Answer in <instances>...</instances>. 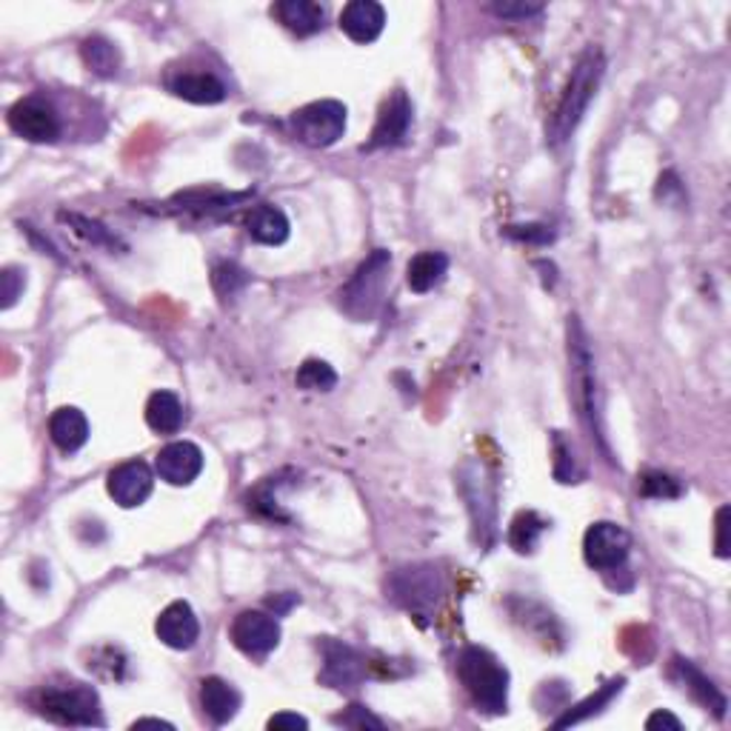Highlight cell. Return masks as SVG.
<instances>
[{"mask_svg": "<svg viewBox=\"0 0 731 731\" xmlns=\"http://www.w3.org/2000/svg\"><path fill=\"white\" fill-rule=\"evenodd\" d=\"M506 235L520 240V244H552L554 232L549 226H540V223H529V226H506Z\"/></svg>", "mask_w": 731, "mask_h": 731, "instance_id": "35", "label": "cell"}, {"mask_svg": "<svg viewBox=\"0 0 731 731\" xmlns=\"http://www.w3.org/2000/svg\"><path fill=\"white\" fill-rule=\"evenodd\" d=\"M729 506H720V511H717V557H729V540H726V529H729Z\"/></svg>", "mask_w": 731, "mask_h": 731, "instance_id": "38", "label": "cell"}, {"mask_svg": "<svg viewBox=\"0 0 731 731\" xmlns=\"http://www.w3.org/2000/svg\"><path fill=\"white\" fill-rule=\"evenodd\" d=\"M60 221L72 223L74 232H78L81 237H86V240H92V244L115 246V240H111L109 232H106L97 221H90V217H81V214H69V212H60Z\"/></svg>", "mask_w": 731, "mask_h": 731, "instance_id": "32", "label": "cell"}, {"mask_svg": "<svg viewBox=\"0 0 731 731\" xmlns=\"http://www.w3.org/2000/svg\"><path fill=\"white\" fill-rule=\"evenodd\" d=\"M546 529H549V523L540 518L538 511H520L518 518L511 520V529H509L511 549L520 554H532Z\"/></svg>", "mask_w": 731, "mask_h": 731, "instance_id": "27", "label": "cell"}, {"mask_svg": "<svg viewBox=\"0 0 731 731\" xmlns=\"http://www.w3.org/2000/svg\"><path fill=\"white\" fill-rule=\"evenodd\" d=\"M9 126L17 138L30 143H55L63 132L60 115L46 97L30 95L9 109Z\"/></svg>", "mask_w": 731, "mask_h": 731, "instance_id": "8", "label": "cell"}, {"mask_svg": "<svg viewBox=\"0 0 731 731\" xmlns=\"http://www.w3.org/2000/svg\"><path fill=\"white\" fill-rule=\"evenodd\" d=\"M646 729H651V731H655V729H674V731H680V729H683V723H680V720L674 715H669V711L660 709V711H655V715H651L649 720H646Z\"/></svg>", "mask_w": 731, "mask_h": 731, "instance_id": "40", "label": "cell"}, {"mask_svg": "<svg viewBox=\"0 0 731 731\" xmlns=\"http://www.w3.org/2000/svg\"><path fill=\"white\" fill-rule=\"evenodd\" d=\"M554 451H557V460H554V477L561 483H577L583 477V472L577 469L575 451L561 437V432H554Z\"/></svg>", "mask_w": 731, "mask_h": 731, "instance_id": "31", "label": "cell"}, {"mask_svg": "<svg viewBox=\"0 0 731 731\" xmlns=\"http://www.w3.org/2000/svg\"><path fill=\"white\" fill-rule=\"evenodd\" d=\"M497 17H506V21H526V17H534L543 12L540 3H495L492 7Z\"/></svg>", "mask_w": 731, "mask_h": 731, "instance_id": "36", "label": "cell"}, {"mask_svg": "<svg viewBox=\"0 0 731 731\" xmlns=\"http://www.w3.org/2000/svg\"><path fill=\"white\" fill-rule=\"evenodd\" d=\"M49 437L63 455H74L81 451L90 440V421L81 409L63 406L49 417Z\"/></svg>", "mask_w": 731, "mask_h": 731, "instance_id": "20", "label": "cell"}, {"mask_svg": "<svg viewBox=\"0 0 731 731\" xmlns=\"http://www.w3.org/2000/svg\"><path fill=\"white\" fill-rule=\"evenodd\" d=\"M389 269H392V255L386 249L372 251L369 258L357 267V272L352 274V281L340 288V309L357 323L375 320V315L384 306L386 286H389Z\"/></svg>", "mask_w": 731, "mask_h": 731, "instance_id": "4", "label": "cell"}, {"mask_svg": "<svg viewBox=\"0 0 731 731\" xmlns=\"http://www.w3.org/2000/svg\"><path fill=\"white\" fill-rule=\"evenodd\" d=\"M0 297H3V309H12L17 304V297L23 295V286H26V278H23L21 269H3L0 274Z\"/></svg>", "mask_w": 731, "mask_h": 731, "instance_id": "34", "label": "cell"}, {"mask_svg": "<svg viewBox=\"0 0 731 731\" xmlns=\"http://www.w3.org/2000/svg\"><path fill=\"white\" fill-rule=\"evenodd\" d=\"M288 129L306 146H332L346 132V106L340 104V101H315V104L297 109L288 118Z\"/></svg>", "mask_w": 731, "mask_h": 731, "instance_id": "6", "label": "cell"}, {"mask_svg": "<svg viewBox=\"0 0 731 731\" xmlns=\"http://www.w3.org/2000/svg\"><path fill=\"white\" fill-rule=\"evenodd\" d=\"M338 723L349 726V729H384V720L372 717L363 706H349L346 715L338 717Z\"/></svg>", "mask_w": 731, "mask_h": 731, "instance_id": "37", "label": "cell"}, {"mask_svg": "<svg viewBox=\"0 0 731 731\" xmlns=\"http://www.w3.org/2000/svg\"><path fill=\"white\" fill-rule=\"evenodd\" d=\"M320 649H323V660H326L323 674H320L323 683H329L332 688H355L357 683H361L363 674H366V660H363L352 646L326 637V640L320 642Z\"/></svg>", "mask_w": 731, "mask_h": 731, "instance_id": "16", "label": "cell"}, {"mask_svg": "<svg viewBox=\"0 0 731 731\" xmlns=\"http://www.w3.org/2000/svg\"><path fill=\"white\" fill-rule=\"evenodd\" d=\"M272 15L297 37H309L326 26L323 7L315 0H281L272 7Z\"/></svg>", "mask_w": 731, "mask_h": 731, "instance_id": "21", "label": "cell"}, {"mask_svg": "<svg viewBox=\"0 0 731 731\" xmlns=\"http://www.w3.org/2000/svg\"><path fill=\"white\" fill-rule=\"evenodd\" d=\"M640 495L651 497V500H677L683 495V486L674 481L672 474L646 472L640 477Z\"/></svg>", "mask_w": 731, "mask_h": 731, "instance_id": "30", "label": "cell"}, {"mask_svg": "<svg viewBox=\"0 0 731 731\" xmlns=\"http://www.w3.org/2000/svg\"><path fill=\"white\" fill-rule=\"evenodd\" d=\"M409 129H412V101H409V95L403 90H394L380 104L375 129H372V138L363 146V152L400 146L409 138Z\"/></svg>", "mask_w": 731, "mask_h": 731, "instance_id": "11", "label": "cell"}, {"mask_svg": "<svg viewBox=\"0 0 731 731\" xmlns=\"http://www.w3.org/2000/svg\"><path fill=\"white\" fill-rule=\"evenodd\" d=\"M569 366H571V392L575 403L580 409L586 428L591 437L598 440L603 455L609 458L606 435H603V412H600V392H598V369H594V357H591L589 338H586L580 320L569 318ZM612 460V458H609Z\"/></svg>", "mask_w": 731, "mask_h": 731, "instance_id": "3", "label": "cell"}, {"mask_svg": "<svg viewBox=\"0 0 731 731\" xmlns=\"http://www.w3.org/2000/svg\"><path fill=\"white\" fill-rule=\"evenodd\" d=\"M169 92L189 104L212 106L226 97V83L212 72H180L169 78Z\"/></svg>", "mask_w": 731, "mask_h": 731, "instance_id": "18", "label": "cell"}, {"mask_svg": "<svg viewBox=\"0 0 731 731\" xmlns=\"http://www.w3.org/2000/svg\"><path fill=\"white\" fill-rule=\"evenodd\" d=\"M246 232L255 244L263 246H281L288 237V217L283 209L272 207V203H260L246 214Z\"/></svg>", "mask_w": 731, "mask_h": 731, "instance_id": "22", "label": "cell"}, {"mask_svg": "<svg viewBox=\"0 0 731 731\" xmlns=\"http://www.w3.org/2000/svg\"><path fill=\"white\" fill-rule=\"evenodd\" d=\"M632 552V534L621 523H594L583 538V557L591 569L617 571L626 566Z\"/></svg>", "mask_w": 731, "mask_h": 731, "instance_id": "10", "label": "cell"}, {"mask_svg": "<svg viewBox=\"0 0 731 731\" xmlns=\"http://www.w3.org/2000/svg\"><path fill=\"white\" fill-rule=\"evenodd\" d=\"M674 669H677L680 680H683V686H686L688 695L695 697L703 709L715 711V717L726 715V697L720 695V688H717L715 683H711V680L706 677V674H703L695 663H692V660L674 658Z\"/></svg>", "mask_w": 731, "mask_h": 731, "instance_id": "23", "label": "cell"}, {"mask_svg": "<svg viewBox=\"0 0 731 731\" xmlns=\"http://www.w3.org/2000/svg\"><path fill=\"white\" fill-rule=\"evenodd\" d=\"M458 677L472 703L488 715H506L509 706V672L481 646H465L458 658Z\"/></svg>", "mask_w": 731, "mask_h": 731, "instance_id": "2", "label": "cell"}, {"mask_svg": "<svg viewBox=\"0 0 731 731\" xmlns=\"http://www.w3.org/2000/svg\"><path fill=\"white\" fill-rule=\"evenodd\" d=\"M623 686H626V680H623V677L612 680V683H606V686L600 688L598 695H591L589 700L577 703V706H575V709L569 711V715H563L561 720H554V726H557V729H563V726H571V723H583V720H589L591 715H598V711H603V709H606L609 703H612L614 697L621 695V692H623Z\"/></svg>", "mask_w": 731, "mask_h": 731, "instance_id": "28", "label": "cell"}, {"mask_svg": "<svg viewBox=\"0 0 731 731\" xmlns=\"http://www.w3.org/2000/svg\"><path fill=\"white\" fill-rule=\"evenodd\" d=\"M83 63L95 72L97 78H115L120 72V52L118 46L106 40V37H86L81 46Z\"/></svg>", "mask_w": 731, "mask_h": 731, "instance_id": "26", "label": "cell"}, {"mask_svg": "<svg viewBox=\"0 0 731 731\" xmlns=\"http://www.w3.org/2000/svg\"><path fill=\"white\" fill-rule=\"evenodd\" d=\"M446 272H449V258L444 251H421L414 255L412 263L406 269V283L412 292L417 295H426L437 283H444Z\"/></svg>", "mask_w": 731, "mask_h": 731, "instance_id": "24", "label": "cell"}, {"mask_svg": "<svg viewBox=\"0 0 731 731\" xmlns=\"http://www.w3.org/2000/svg\"><path fill=\"white\" fill-rule=\"evenodd\" d=\"M143 726H155V729H172V723H166V720H152V717H149V720H138V723H134V729H143Z\"/></svg>", "mask_w": 731, "mask_h": 731, "instance_id": "41", "label": "cell"}, {"mask_svg": "<svg viewBox=\"0 0 731 731\" xmlns=\"http://www.w3.org/2000/svg\"><path fill=\"white\" fill-rule=\"evenodd\" d=\"M37 711L60 726H104L101 697L86 683H67V686H46L35 697Z\"/></svg>", "mask_w": 731, "mask_h": 731, "instance_id": "5", "label": "cell"}, {"mask_svg": "<svg viewBox=\"0 0 731 731\" xmlns=\"http://www.w3.org/2000/svg\"><path fill=\"white\" fill-rule=\"evenodd\" d=\"M460 488H463V497L469 500V511H472L474 529L481 532L483 543L492 546V543H495V534H497L495 483L488 481L486 472H483V465L465 463L463 469H460Z\"/></svg>", "mask_w": 731, "mask_h": 731, "instance_id": "9", "label": "cell"}, {"mask_svg": "<svg viewBox=\"0 0 731 731\" xmlns=\"http://www.w3.org/2000/svg\"><path fill=\"white\" fill-rule=\"evenodd\" d=\"M444 594V580L435 566H406L392 575L389 583V598L409 609L412 614L423 617L437 606V600Z\"/></svg>", "mask_w": 731, "mask_h": 731, "instance_id": "7", "label": "cell"}, {"mask_svg": "<svg viewBox=\"0 0 731 731\" xmlns=\"http://www.w3.org/2000/svg\"><path fill=\"white\" fill-rule=\"evenodd\" d=\"M232 642L249 658H267L281 642V626L267 612H240L229 628Z\"/></svg>", "mask_w": 731, "mask_h": 731, "instance_id": "12", "label": "cell"}, {"mask_svg": "<svg viewBox=\"0 0 731 731\" xmlns=\"http://www.w3.org/2000/svg\"><path fill=\"white\" fill-rule=\"evenodd\" d=\"M212 283L217 288V295L232 297L237 288L246 283V274L235 267V263H217L212 272Z\"/></svg>", "mask_w": 731, "mask_h": 731, "instance_id": "33", "label": "cell"}, {"mask_svg": "<svg viewBox=\"0 0 731 731\" xmlns=\"http://www.w3.org/2000/svg\"><path fill=\"white\" fill-rule=\"evenodd\" d=\"M603 74H606V55L600 52L598 46H589L577 58L575 69L569 74V83H566V90H563L561 101H557V109H554L552 120L546 126L552 146H561V143H566L575 134V129L586 118V111H589L591 101L598 95Z\"/></svg>", "mask_w": 731, "mask_h": 731, "instance_id": "1", "label": "cell"}, {"mask_svg": "<svg viewBox=\"0 0 731 731\" xmlns=\"http://www.w3.org/2000/svg\"><path fill=\"white\" fill-rule=\"evenodd\" d=\"M340 30L355 44H375L386 30V9L375 0H352L340 12Z\"/></svg>", "mask_w": 731, "mask_h": 731, "instance_id": "17", "label": "cell"}, {"mask_svg": "<svg viewBox=\"0 0 731 731\" xmlns=\"http://www.w3.org/2000/svg\"><path fill=\"white\" fill-rule=\"evenodd\" d=\"M155 469L161 474V481L169 486H189L203 472V451L189 440H178V444L163 446L155 458Z\"/></svg>", "mask_w": 731, "mask_h": 731, "instance_id": "14", "label": "cell"}, {"mask_svg": "<svg viewBox=\"0 0 731 731\" xmlns=\"http://www.w3.org/2000/svg\"><path fill=\"white\" fill-rule=\"evenodd\" d=\"M295 384L300 386L304 392H332L334 386H338V372H334L326 361H315V357H309V361L297 369Z\"/></svg>", "mask_w": 731, "mask_h": 731, "instance_id": "29", "label": "cell"}, {"mask_svg": "<svg viewBox=\"0 0 731 731\" xmlns=\"http://www.w3.org/2000/svg\"><path fill=\"white\" fill-rule=\"evenodd\" d=\"M155 635L157 640H161L163 646H169V649L189 651L200 637L198 614L192 612V606H189L186 600H175V603H169V606L161 612V617H157Z\"/></svg>", "mask_w": 731, "mask_h": 731, "instance_id": "15", "label": "cell"}, {"mask_svg": "<svg viewBox=\"0 0 731 731\" xmlns=\"http://www.w3.org/2000/svg\"><path fill=\"white\" fill-rule=\"evenodd\" d=\"M269 729H309V723H306V717L292 715V711H281V715H274L269 720Z\"/></svg>", "mask_w": 731, "mask_h": 731, "instance_id": "39", "label": "cell"}, {"mask_svg": "<svg viewBox=\"0 0 731 731\" xmlns=\"http://www.w3.org/2000/svg\"><path fill=\"white\" fill-rule=\"evenodd\" d=\"M106 488H109L111 500L123 506V509H134L143 506L155 488V474L143 460H126V463L115 465L106 477Z\"/></svg>", "mask_w": 731, "mask_h": 731, "instance_id": "13", "label": "cell"}, {"mask_svg": "<svg viewBox=\"0 0 731 731\" xmlns=\"http://www.w3.org/2000/svg\"><path fill=\"white\" fill-rule=\"evenodd\" d=\"M240 692L223 677H207L200 683V706L214 726H226L240 711Z\"/></svg>", "mask_w": 731, "mask_h": 731, "instance_id": "19", "label": "cell"}, {"mask_svg": "<svg viewBox=\"0 0 731 731\" xmlns=\"http://www.w3.org/2000/svg\"><path fill=\"white\" fill-rule=\"evenodd\" d=\"M146 423L157 435H175L184 426V403L175 392H155L146 403Z\"/></svg>", "mask_w": 731, "mask_h": 731, "instance_id": "25", "label": "cell"}]
</instances>
